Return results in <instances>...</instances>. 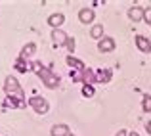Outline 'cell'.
<instances>
[{
  "label": "cell",
  "instance_id": "9c48e42d",
  "mask_svg": "<svg viewBox=\"0 0 151 136\" xmlns=\"http://www.w3.org/2000/svg\"><path fill=\"white\" fill-rule=\"evenodd\" d=\"M94 17H96V14H94L92 8H82V10L78 12V19H81L82 23H92Z\"/></svg>",
  "mask_w": 151,
  "mask_h": 136
},
{
  "label": "cell",
  "instance_id": "52a82bcc",
  "mask_svg": "<svg viewBox=\"0 0 151 136\" xmlns=\"http://www.w3.org/2000/svg\"><path fill=\"white\" fill-rule=\"evenodd\" d=\"M98 50H100V52H105V54H107V52H113L115 50V41L111 37H103L101 41L98 42Z\"/></svg>",
  "mask_w": 151,
  "mask_h": 136
},
{
  "label": "cell",
  "instance_id": "8992f818",
  "mask_svg": "<svg viewBox=\"0 0 151 136\" xmlns=\"http://www.w3.org/2000/svg\"><path fill=\"white\" fill-rule=\"evenodd\" d=\"M134 41H136V46H138V50H140V52H144V54H149V52H151V41H149L147 37L138 35Z\"/></svg>",
  "mask_w": 151,
  "mask_h": 136
},
{
  "label": "cell",
  "instance_id": "6da1fadb",
  "mask_svg": "<svg viewBox=\"0 0 151 136\" xmlns=\"http://www.w3.org/2000/svg\"><path fill=\"white\" fill-rule=\"evenodd\" d=\"M31 71H35V73L38 75V79L42 81V85H44L46 88L55 90L59 86V77L55 73H52L48 67L42 65L40 61H33V63H31Z\"/></svg>",
  "mask_w": 151,
  "mask_h": 136
},
{
  "label": "cell",
  "instance_id": "7a4b0ae2",
  "mask_svg": "<svg viewBox=\"0 0 151 136\" xmlns=\"http://www.w3.org/2000/svg\"><path fill=\"white\" fill-rule=\"evenodd\" d=\"M4 92L8 94V98H10V100L21 103V107L27 106V102H25V92H23L21 85H19V81L15 77L8 75V77L4 79Z\"/></svg>",
  "mask_w": 151,
  "mask_h": 136
},
{
  "label": "cell",
  "instance_id": "8fae6325",
  "mask_svg": "<svg viewBox=\"0 0 151 136\" xmlns=\"http://www.w3.org/2000/svg\"><path fill=\"white\" fill-rule=\"evenodd\" d=\"M50 134L52 136H69L71 130H69V127H67V125H54V127H52V130H50Z\"/></svg>",
  "mask_w": 151,
  "mask_h": 136
},
{
  "label": "cell",
  "instance_id": "5bb4252c",
  "mask_svg": "<svg viewBox=\"0 0 151 136\" xmlns=\"http://www.w3.org/2000/svg\"><path fill=\"white\" fill-rule=\"evenodd\" d=\"M35 52H37V44H35V42H29V44H25L23 46V50H21V56H19V58H31V56L35 54Z\"/></svg>",
  "mask_w": 151,
  "mask_h": 136
},
{
  "label": "cell",
  "instance_id": "9a60e30c",
  "mask_svg": "<svg viewBox=\"0 0 151 136\" xmlns=\"http://www.w3.org/2000/svg\"><path fill=\"white\" fill-rule=\"evenodd\" d=\"M96 75H98V82H109L111 81V69H100V71H96Z\"/></svg>",
  "mask_w": 151,
  "mask_h": 136
},
{
  "label": "cell",
  "instance_id": "7402d4cb",
  "mask_svg": "<svg viewBox=\"0 0 151 136\" xmlns=\"http://www.w3.org/2000/svg\"><path fill=\"white\" fill-rule=\"evenodd\" d=\"M145 130H147V134H151V121H147V125H145Z\"/></svg>",
  "mask_w": 151,
  "mask_h": 136
},
{
  "label": "cell",
  "instance_id": "d6986e66",
  "mask_svg": "<svg viewBox=\"0 0 151 136\" xmlns=\"http://www.w3.org/2000/svg\"><path fill=\"white\" fill-rule=\"evenodd\" d=\"M144 21L147 23V25H151V6L144 8Z\"/></svg>",
  "mask_w": 151,
  "mask_h": 136
},
{
  "label": "cell",
  "instance_id": "44dd1931",
  "mask_svg": "<svg viewBox=\"0 0 151 136\" xmlns=\"http://www.w3.org/2000/svg\"><path fill=\"white\" fill-rule=\"evenodd\" d=\"M115 136H128V132H126V130H124V129H122V130H119V132H117V134H115Z\"/></svg>",
  "mask_w": 151,
  "mask_h": 136
},
{
  "label": "cell",
  "instance_id": "5b68a950",
  "mask_svg": "<svg viewBox=\"0 0 151 136\" xmlns=\"http://www.w3.org/2000/svg\"><path fill=\"white\" fill-rule=\"evenodd\" d=\"M67 38H69V35L63 33L61 29H54L52 31V42H54V46H65Z\"/></svg>",
  "mask_w": 151,
  "mask_h": 136
},
{
  "label": "cell",
  "instance_id": "e0dca14e",
  "mask_svg": "<svg viewBox=\"0 0 151 136\" xmlns=\"http://www.w3.org/2000/svg\"><path fill=\"white\" fill-rule=\"evenodd\" d=\"M94 94H96V90H94L92 85H84V86H82V96H86V98H92Z\"/></svg>",
  "mask_w": 151,
  "mask_h": 136
},
{
  "label": "cell",
  "instance_id": "ac0fdd59",
  "mask_svg": "<svg viewBox=\"0 0 151 136\" xmlns=\"http://www.w3.org/2000/svg\"><path fill=\"white\" fill-rule=\"evenodd\" d=\"M142 107H144V111H151V96L149 94H145L144 96V100H142Z\"/></svg>",
  "mask_w": 151,
  "mask_h": 136
},
{
  "label": "cell",
  "instance_id": "ba28073f",
  "mask_svg": "<svg viewBox=\"0 0 151 136\" xmlns=\"http://www.w3.org/2000/svg\"><path fill=\"white\" fill-rule=\"evenodd\" d=\"M128 17H130V21H134V23L144 21V8H140V6H132V8L128 10Z\"/></svg>",
  "mask_w": 151,
  "mask_h": 136
},
{
  "label": "cell",
  "instance_id": "277c9868",
  "mask_svg": "<svg viewBox=\"0 0 151 136\" xmlns=\"http://www.w3.org/2000/svg\"><path fill=\"white\" fill-rule=\"evenodd\" d=\"M81 82H84V85H94V82H98L96 71L90 69V67H84V69L81 71Z\"/></svg>",
  "mask_w": 151,
  "mask_h": 136
},
{
  "label": "cell",
  "instance_id": "3957f363",
  "mask_svg": "<svg viewBox=\"0 0 151 136\" xmlns=\"http://www.w3.org/2000/svg\"><path fill=\"white\" fill-rule=\"evenodd\" d=\"M29 106L33 107L38 115H46L50 111V103L46 102L42 96H31V98H29Z\"/></svg>",
  "mask_w": 151,
  "mask_h": 136
},
{
  "label": "cell",
  "instance_id": "30bf717a",
  "mask_svg": "<svg viewBox=\"0 0 151 136\" xmlns=\"http://www.w3.org/2000/svg\"><path fill=\"white\" fill-rule=\"evenodd\" d=\"M63 21H65V15L63 14H52L48 17V23L52 25V29H59L63 25Z\"/></svg>",
  "mask_w": 151,
  "mask_h": 136
},
{
  "label": "cell",
  "instance_id": "4fadbf2b",
  "mask_svg": "<svg viewBox=\"0 0 151 136\" xmlns=\"http://www.w3.org/2000/svg\"><path fill=\"white\" fill-rule=\"evenodd\" d=\"M65 61H67V65H69V67H73V69H77V71H82V69L86 67L84 63L81 61V59L73 58V56H67V59H65Z\"/></svg>",
  "mask_w": 151,
  "mask_h": 136
},
{
  "label": "cell",
  "instance_id": "cb8c5ba5",
  "mask_svg": "<svg viewBox=\"0 0 151 136\" xmlns=\"http://www.w3.org/2000/svg\"><path fill=\"white\" fill-rule=\"evenodd\" d=\"M69 136H75V134H69Z\"/></svg>",
  "mask_w": 151,
  "mask_h": 136
},
{
  "label": "cell",
  "instance_id": "ffe728a7",
  "mask_svg": "<svg viewBox=\"0 0 151 136\" xmlns=\"http://www.w3.org/2000/svg\"><path fill=\"white\" fill-rule=\"evenodd\" d=\"M65 46H67V50H69V52H75V38L69 37V38H67V42H65Z\"/></svg>",
  "mask_w": 151,
  "mask_h": 136
},
{
  "label": "cell",
  "instance_id": "2e32d148",
  "mask_svg": "<svg viewBox=\"0 0 151 136\" xmlns=\"http://www.w3.org/2000/svg\"><path fill=\"white\" fill-rule=\"evenodd\" d=\"M90 37L96 38V41H101L103 38V25H94L90 29Z\"/></svg>",
  "mask_w": 151,
  "mask_h": 136
},
{
  "label": "cell",
  "instance_id": "7c38bea8",
  "mask_svg": "<svg viewBox=\"0 0 151 136\" xmlns=\"http://www.w3.org/2000/svg\"><path fill=\"white\" fill-rule=\"evenodd\" d=\"M14 67H15V71H19V73H27V69H31V63L27 61L25 58H17Z\"/></svg>",
  "mask_w": 151,
  "mask_h": 136
},
{
  "label": "cell",
  "instance_id": "603a6c76",
  "mask_svg": "<svg viewBox=\"0 0 151 136\" xmlns=\"http://www.w3.org/2000/svg\"><path fill=\"white\" fill-rule=\"evenodd\" d=\"M128 136H140V134H138V132H136V130H132V132H130Z\"/></svg>",
  "mask_w": 151,
  "mask_h": 136
}]
</instances>
